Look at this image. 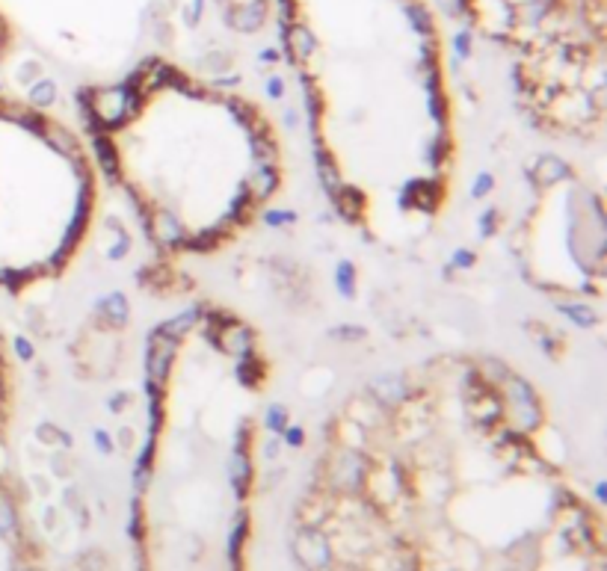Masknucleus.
<instances>
[{
    "mask_svg": "<svg viewBox=\"0 0 607 571\" xmlns=\"http://www.w3.org/2000/svg\"><path fill=\"white\" fill-rule=\"evenodd\" d=\"M9 527H12V512H9V506L0 500V533H9Z\"/></svg>",
    "mask_w": 607,
    "mask_h": 571,
    "instance_id": "f257e3e1",
    "label": "nucleus"
}]
</instances>
